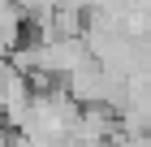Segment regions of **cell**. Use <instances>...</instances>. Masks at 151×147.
Segmentation results:
<instances>
[{"instance_id": "2", "label": "cell", "mask_w": 151, "mask_h": 147, "mask_svg": "<svg viewBox=\"0 0 151 147\" xmlns=\"http://www.w3.org/2000/svg\"><path fill=\"white\" fill-rule=\"evenodd\" d=\"M22 43H26V13L9 4V9H0V56H9Z\"/></svg>"}, {"instance_id": "1", "label": "cell", "mask_w": 151, "mask_h": 147, "mask_svg": "<svg viewBox=\"0 0 151 147\" xmlns=\"http://www.w3.org/2000/svg\"><path fill=\"white\" fill-rule=\"evenodd\" d=\"M30 100H35L30 78L0 56V125L4 130H22L26 113H30Z\"/></svg>"}]
</instances>
